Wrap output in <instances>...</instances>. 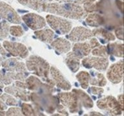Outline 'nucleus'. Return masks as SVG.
I'll list each match as a JSON object with an SVG mask.
<instances>
[{"label":"nucleus","mask_w":124,"mask_h":116,"mask_svg":"<svg viewBox=\"0 0 124 116\" xmlns=\"http://www.w3.org/2000/svg\"><path fill=\"white\" fill-rule=\"evenodd\" d=\"M44 12L73 19H83L87 15V12L84 10L82 7L73 3L62 4L46 3Z\"/></svg>","instance_id":"f257e3e1"},{"label":"nucleus","mask_w":124,"mask_h":116,"mask_svg":"<svg viewBox=\"0 0 124 116\" xmlns=\"http://www.w3.org/2000/svg\"><path fill=\"white\" fill-rule=\"evenodd\" d=\"M30 99L38 108L44 110L48 114H53L59 105V99L51 94H38L33 92L30 94Z\"/></svg>","instance_id":"f03ea898"},{"label":"nucleus","mask_w":124,"mask_h":116,"mask_svg":"<svg viewBox=\"0 0 124 116\" xmlns=\"http://www.w3.org/2000/svg\"><path fill=\"white\" fill-rule=\"evenodd\" d=\"M26 66L29 71L39 77H42L46 82L49 79L50 66L48 62L39 56H32L26 62Z\"/></svg>","instance_id":"7ed1b4c3"},{"label":"nucleus","mask_w":124,"mask_h":116,"mask_svg":"<svg viewBox=\"0 0 124 116\" xmlns=\"http://www.w3.org/2000/svg\"><path fill=\"white\" fill-rule=\"evenodd\" d=\"M5 68L9 72L8 74L12 79L24 81L28 75L26 65L23 62L19 61L16 59H9L3 63Z\"/></svg>","instance_id":"20e7f679"},{"label":"nucleus","mask_w":124,"mask_h":116,"mask_svg":"<svg viewBox=\"0 0 124 116\" xmlns=\"http://www.w3.org/2000/svg\"><path fill=\"white\" fill-rule=\"evenodd\" d=\"M46 20L50 27L60 34L69 33L72 27V23L70 21L56 15H46Z\"/></svg>","instance_id":"39448f33"},{"label":"nucleus","mask_w":124,"mask_h":116,"mask_svg":"<svg viewBox=\"0 0 124 116\" xmlns=\"http://www.w3.org/2000/svg\"><path fill=\"white\" fill-rule=\"evenodd\" d=\"M97 106L112 116L121 115L123 112L119 102L112 96H107L98 100L97 101Z\"/></svg>","instance_id":"423d86ee"},{"label":"nucleus","mask_w":124,"mask_h":116,"mask_svg":"<svg viewBox=\"0 0 124 116\" xmlns=\"http://www.w3.org/2000/svg\"><path fill=\"white\" fill-rule=\"evenodd\" d=\"M58 97L62 104L68 108L70 113H78L81 109L80 102L74 92L60 93L58 94Z\"/></svg>","instance_id":"0eeeda50"},{"label":"nucleus","mask_w":124,"mask_h":116,"mask_svg":"<svg viewBox=\"0 0 124 116\" xmlns=\"http://www.w3.org/2000/svg\"><path fill=\"white\" fill-rule=\"evenodd\" d=\"M27 88L31 90L35 91L38 94H51L56 91L54 87L42 83L38 77L31 76L25 79Z\"/></svg>","instance_id":"6e6552de"},{"label":"nucleus","mask_w":124,"mask_h":116,"mask_svg":"<svg viewBox=\"0 0 124 116\" xmlns=\"http://www.w3.org/2000/svg\"><path fill=\"white\" fill-rule=\"evenodd\" d=\"M82 65L87 68H94L100 71H105L108 68V60L103 57H88L83 59Z\"/></svg>","instance_id":"1a4fd4ad"},{"label":"nucleus","mask_w":124,"mask_h":116,"mask_svg":"<svg viewBox=\"0 0 124 116\" xmlns=\"http://www.w3.org/2000/svg\"><path fill=\"white\" fill-rule=\"evenodd\" d=\"M28 27L33 30L43 29L46 26V21L43 17L34 13H29L21 17Z\"/></svg>","instance_id":"9d476101"},{"label":"nucleus","mask_w":124,"mask_h":116,"mask_svg":"<svg viewBox=\"0 0 124 116\" xmlns=\"http://www.w3.org/2000/svg\"><path fill=\"white\" fill-rule=\"evenodd\" d=\"M93 36V32L91 30L82 27H77L72 29L70 34L67 36V37L73 42H81Z\"/></svg>","instance_id":"9b49d317"},{"label":"nucleus","mask_w":124,"mask_h":116,"mask_svg":"<svg viewBox=\"0 0 124 116\" xmlns=\"http://www.w3.org/2000/svg\"><path fill=\"white\" fill-rule=\"evenodd\" d=\"M107 76L108 80L112 83H119L122 81L124 77L123 72V60H121L116 63L113 64L108 68Z\"/></svg>","instance_id":"f8f14e48"},{"label":"nucleus","mask_w":124,"mask_h":116,"mask_svg":"<svg viewBox=\"0 0 124 116\" xmlns=\"http://www.w3.org/2000/svg\"><path fill=\"white\" fill-rule=\"evenodd\" d=\"M3 46L14 56H19L21 58H26L29 55V50L24 44L19 43L5 41Z\"/></svg>","instance_id":"ddd939ff"},{"label":"nucleus","mask_w":124,"mask_h":116,"mask_svg":"<svg viewBox=\"0 0 124 116\" xmlns=\"http://www.w3.org/2000/svg\"><path fill=\"white\" fill-rule=\"evenodd\" d=\"M0 15L12 23H21V17L11 7L3 2H0Z\"/></svg>","instance_id":"4468645a"},{"label":"nucleus","mask_w":124,"mask_h":116,"mask_svg":"<svg viewBox=\"0 0 124 116\" xmlns=\"http://www.w3.org/2000/svg\"><path fill=\"white\" fill-rule=\"evenodd\" d=\"M91 48L89 43H78L74 45L72 48V52L68 54L67 57L73 58L77 59L87 56L90 54Z\"/></svg>","instance_id":"2eb2a0df"},{"label":"nucleus","mask_w":124,"mask_h":116,"mask_svg":"<svg viewBox=\"0 0 124 116\" xmlns=\"http://www.w3.org/2000/svg\"><path fill=\"white\" fill-rule=\"evenodd\" d=\"M50 73L54 81L56 83V86L64 90H69L71 88V85L69 82L64 77L61 72L54 66L50 68Z\"/></svg>","instance_id":"dca6fc26"},{"label":"nucleus","mask_w":124,"mask_h":116,"mask_svg":"<svg viewBox=\"0 0 124 116\" xmlns=\"http://www.w3.org/2000/svg\"><path fill=\"white\" fill-rule=\"evenodd\" d=\"M5 90L7 92L11 94L16 97L21 99V100L24 101H31L30 99V94L31 92L26 90V88H23L19 87L17 85H12L11 87H7Z\"/></svg>","instance_id":"f3484780"},{"label":"nucleus","mask_w":124,"mask_h":116,"mask_svg":"<svg viewBox=\"0 0 124 116\" xmlns=\"http://www.w3.org/2000/svg\"><path fill=\"white\" fill-rule=\"evenodd\" d=\"M20 4L39 12H44L45 6L47 0H18Z\"/></svg>","instance_id":"a211bd4d"},{"label":"nucleus","mask_w":124,"mask_h":116,"mask_svg":"<svg viewBox=\"0 0 124 116\" xmlns=\"http://www.w3.org/2000/svg\"><path fill=\"white\" fill-rule=\"evenodd\" d=\"M51 46L56 51L62 54L69 52L70 50L71 49V44L69 41L61 37L57 38L53 42L51 43Z\"/></svg>","instance_id":"6ab92c4d"},{"label":"nucleus","mask_w":124,"mask_h":116,"mask_svg":"<svg viewBox=\"0 0 124 116\" xmlns=\"http://www.w3.org/2000/svg\"><path fill=\"white\" fill-rule=\"evenodd\" d=\"M92 32L93 36L98 37L102 43H106L108 41H114L115 39V37L112 33L103 28L94 29L92 31Z\"/></svg>","instance_id":"aec40b11"},{"label":"nucleus","mask_w":124,"mask_h":116,"mask_svg":"<svg viewBox=\"0 0 124 116\" xmlns=\"http://www.w3.org/2000/svg\"><path fill=\"white\" fill-rule=\"evenodd\" d=\"M72 92L76 94L79 102L83 104V107H85L87 109H89L93 107L94 106L93 101L86 93L79 89H73Z\"/></svg>","instance_id":"412c9836"},{"label":"nucleus","mask_w":124,"mask_h":116,"mask_svg":"<svg viewBox=\"0 0 124 116\" xmlns=\"http://www.w3.org/2000/svg\"><path fill=\"white\" fill-rule=\"evenodd\" d=\"M34 34L38 39L41 41L46 43H52L54 37V34L52 30L44 29L34 32Z\"/></svg>","instance_id":"4be33fe9"},{"label":"nucleus","mask_w":124,"mask_h":116,"mask_svg":"<svg viewBox=\"0 0 124 116\" xmlns=\"http://www.w3.org/2000/svg\"><path fill=\"white\" fill-rule=\"evenodd\" d=\"M86 23L90 27H100L105 25V19L98 14H91L86 18Z\"/></svg>","instance_id":"5701e85b"},{"label":"nucleus","mask_w":124,"mask_h":116,"mask_svg":"<svg viewBox=\"0 0 124 116\" xmlns=\"http://www.w3.org/2000/svg\"><path fill=\"white\" fill-rule=\"evenodd\" d=\"M123 43H113L108 44L107 50L108 54L113 55L116 57H123Z\"/></svg>","instance_id":"b1692460"},{"label":"nucleus","mask_w":124,"mask_h":116,"mask_svg":"<svg viewBox=\"0 0 124 116\" xmlns=\"http://www.w3.org/2000/svg\"><path fill=\"white\" fill-rule=\"evenodd\" d=\"M91 74L93 77L90 79V83L91 85H96L99 87H104L107 84V81L105 78L104 75L102 73H95V72L91 71Z\"/></svg>","instance_id":"393cba45"},{"label":"nucleus","mask_w":124,"mask_h":116,"mask_svg":"<svg viewBox=\"0 0 124 116\" xmlns=\"http://www.w3.org/2000/svg\"><path fill=\"white\" fill-rule=\"evenodd\" d=\"M21 112L25 116H43L41 112H39L38 108L36 107L33 108L30 104L23 103L21 104Z\"/></svg>","instance_id":"a878e982"},{"label":"nucleus","mask_w":124,"mask_h":116,"mask_svg":"<svg viewBox=\"0 0 124 116\" xmlns=\"http://www.w3.org/2000/svg\"><path fill=\"white\" fill-rule=\"evenodd\" d=\"M76 78L80 83L81 87L83 89H86L88 88L90 79H91V76L88 72L85 71L80 72L76 75Z\"/></svg>","instance_id":"bb28decb"},{"label":"nucleus","mask_w":124,"mask_h":116,"mask_svg":"<svg viewBox=\"0 0 124 116\" xmlns=\"http://www.w3.org/2000/svg\"><path fill=\"white\" fill-rule=\"evenodd\" d=\"M66 64L73 72H76L79 68V60L73 58L67 57L65 60Z\"/></svg>","instance_id":"cd10ccee"},{"label":"nucleus","mask_w":124,"mask_h":116,"mask_svg":"<svg viewBox=\"0 0 124 116\" xmlns=\"http://www.w3.org/2000/svg\"><path fill=\"white\" fill-rule=\"evenodd\" d=\"M92 53L93 56H98V57H103V58L107 57L108 54L106 47L104 46H100V45L93 48Z\"/></svg>","instance_id":"c85d7f7f"},{"label":"nucleus","mask_w":124,"mask_h":116,"mask_svg":"<svg viewBox=\"0 0 124 116\" xmlns=\"http://www.w3.org/2000/svg\"><path fill=\"white\" fill-rule=\"evenodd\" d=\"M10 32L12 36L16 37L22 36L24 34V31L20 26H13L10 27Z\"/></svg>","instance_id":"c756f323"},{"label":"nucleus","mask_w":124,"mask_h":116,"mask_svg":"<svg viewBox=\"0 0 124 116\" xmlns=\"http://www.w3.org/2000/svg\"><path fill=\"white\" fill-rule=\"evenodd\" d=\"M9 25L5 22L0 23V38H4L7 37L8 32Z\"/></svg>","instance_id":"7c9ffc66"},{"label":"nucleus","mask_w":124,"mask_h":116,"mask_svg":"<svg viewBox=\"0 0 124 116\" xmlns=\"http://www.w3.org/2000/svg\"><path fill=\"white\" fill-rule=\"evenodd\" d=\"M2 99H3L9 105H12V106H16L17 104V101L15 99L8 95L7 94H4L1 96Z\"/></svg>","instance_id":"2f4dec72"},{"label":"nucleus","mask_w":124,"mask_h":116,"mask_svg":"<svg viewBox=\"0 0 124 116\" xmlns=\"http://www.w3.org/2000/svg\"><path fill=\"white\" fill-rule=\"evenodd\" d=\"M8 116H21L23 115L21 110L19 108H11L7 112Z\"/></svg>","instance_id":"473e14b6"},{"label":"nucleus","mask_w":124,"mask_h":116,"mask_svg":"<svg viewBox=\"0 0 124 116\" xmlns=\"http://www.w3.org/2000/svg\"><path fill=\"white\" fill-rule=\"evenodd\" d=\"M90 92L92 94L94 95H100L103 92V89L101 88H98V87H91L90 88Z\"/></svg>","instance_id":"72a5a7b5"},{"label":"nucleus","mask_w":124,"mask_h":116,"mask_svg":"<svg viewBox=\"0 0 124 116\" xmlns=\"http://www.w3.org/2000/svg\"><path fill=\"white\" fill-rule=\"evenodd\" d=\"M124 30H123V27L121 26V27H119L118 29H116V30H115V34L117 36L119 39L120 40H123V39H124V35H123V33H124Z\"/></svg>","instance_id":"f704fd0d"},{"label":"nucleus","mask_w":124,"mask_h":116,"mask_svg":"<svg viewBox=\"0 0 124 116\" xmlns=\"http://www.w3.org/2000/svg\"><path fill=\"white\" fill-rule=\"evenodd\" d=\"M96 0H74L73 1H72L71 3H73L78 4V5H86V4L92 3H94Z\"/></svg>","instance_id":"c9c22d12"},{"label":"nucleus","mask_w":124,"mask_h":116,"mask_svg":"<svg viewBox=\"0 0 124 116\" xmlns=\"http://www.w3.org/2000/svg\"><path fill=\"white\" fill-rule=\"evenodd\" d=\"M89 44L91 46V49H93V48H96L97 46H100V43H99V42L96 38L91 39V41H90V43H89Z\"/></svg>","instance_id":"e433bc0d"},{"label":"nucleus","mask_w":124,"mask_h":116,"mask_svg":"<svg viewBox=\"0 0 124 116\" xmlns=\"http://www.w3.org/2000/svg\"><path fill=\"white\" fill-rule=\"evenodd\" d=\"M118 102L120 103V105L121 108L124 110V106H123V95L121 94L118 96Z\"/></svg>","instance_id":"4c0bfd02"},{"label":"nucleus","mask_w":124,"mask_h":116,"mask_svg":"<svg viewBox=\"0 0 124 116\" xmlns=\"http://www.w3.org/2000/svg\"><path fill=\"white\" fill-rule=\"evenodd\" d=\"M6 109H7V106H5V104H4L3 102L0 101V111L6 110Z\"/></svg>","instance_id":"58836bf2"},{"label":"nucleus","mask_w":124,"mask_h":116,"mask_svg":"<svg viewBox=\"0 0 124 116\" xmlns=\"http://www.w3.org/2000/svg\"><path fill=\"white\" fill-rule=\"evenodd\" d=\"M57 1H59L60 3L62 2H67V3H71L72 1H73L74 0H56Z\"/></svg>","instance_id":"ea45409f"},{"label":"nucleus","mask_w":124,"mask_h":116,"mask_svg":"<svg viewBox=\"0 0 124 116\" xmlns=\"http://www.w3.org/2000/svg\"><path fill=\"white\" fill-rule=\"evenodd\" d=\"M3 85L0 83V94H1V92H2L1 89H2V88H3Z\"/></svg>","instance_id":"a19ab883"},{"label":"nucleus","mask_w":124,"mask_h":116,"mask_svg":"<svg viewBox=\"0 0 124 116\" xmlns=\"http://www.w3.org/2000/svg\"><path fill=\"white\" fill-rule=\"evenodd\" d=\"M47 1H52V0H47Z\"/></svg>","instance_id":"79ce46f5"}]
</instances>
